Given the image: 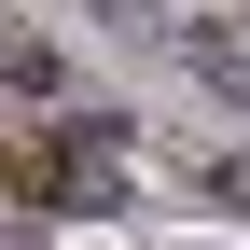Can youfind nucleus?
<instances>
[{
  "label": "nucleus",
  "mask_w": 250,
  "mask_h": 250,
  "mask_svg": "<svg viewBox=\"0 0 250 250\" xmlns=\"http://www.w3.org/2000/svg\"><path fill=\"white\" fill-rule=\"evenodd\" d=\"M208 208H223V223H250V153H208Z\"/></svg>",
  "instance_id": "obj_4"
},
{
  "label": "nucleus",
  "mask_w": 250,
  "mask_h": 250,
  "mask_svg": "<svg viewBox=\"0 0 250 250\" xmlns=\"http://www.w3.org/2000/svg\"><path fill=\"white\" fill-rule=\"evenodd\" d=\"M0 83H14V98H70V70H56V42H28V28H0Z\"/></svg>",
  "instance_id": "obj_3"
},
{
  "label": "nucleus",
  "mask_w": 250,
  "mask_h": 250,
  "mask_svg": "<svg viewBox=\"0 0 250 250\" xmlns=\"http://www.w3.org/2000/svg\"><path fill=\"white\" fill-rule=\"evenodd\" d=\"M181 56H195V83H208L223 111H250V42H223V28H195Z\"/></svg>",
  "instance_id": "obj_2"
},
{
  "label": "nucleus",
  "mask_w": 250,
  "mask_h": 250,
  "mask_svg": "<svg viewBox=\"0 0 250 250\" xmlns=\"http://www.w3.org/2000/svg\"><path fill=\"white\" fill-rule=\"evenodd\" d=\"M0 195L56 223H125V111H56L42 139L0 153Z\"/></svg>",
  "instance_id": "obj_1"
},
{
  "label": "nucleus",
  "mask_w": 250,
  "mask_h": 250,
  "mask_svg": "<svg viewBox=\"0 0 250 250\" xmlns=\"http://www.w3.org/2000/svg\"><path fill=\"white\" fill-rule=\"evenodd\" d=\"M98 28H167V0H98Z\"/></svg>",
  "instance_id": "obj_5"
}]
</instances>
